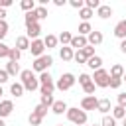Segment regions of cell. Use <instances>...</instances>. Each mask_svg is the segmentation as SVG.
<instances>
[{"mask_svg":"<svg viewBox=\"0 0 126 126\" xmlns=\"http://www.w3.org/2000/svg\"><path fill=\"white\" fill-rule=\"evenodd\" d=\"M20 79H22L24 89H28V91H35V89H39V81H37V77L33 75L32 69H24V71H20Z\"/></svg>","mask_w":126,"mask_h":126,"instance_id":"6da1fadb","label":"cell"},{"mask_svg":"<svg viewBox=\"0 0 126 126\" xmlns=\"http://www.w3.org/2000/svg\"><path fill=\"white\" fill-rule=\"evenodd\" d=\"M67 118H69V122H73V124H77V126H85L87 124V112L85 110H79V108H67Z\"/></svg>","mask_w":126,"mask_h":126,"instance_id":"7a4b0ae2","label":"cell"},{"mask_svg":"<svg viewBox=\"0 0 126 126\" xmlns=\"http://www.w3.org/2000/svg\"><path fill=\"white\" fill-rule=\"evenodd\" d=\"M51 63H53V57L51 55H41V57H37L35 61H33V71H37V73H43V71H47L49 67H51Z\"/></svg>","mask_w":126,"mask_h":126,"instance_id":"3957f363","label":"cell"},{"mask_svg":"<svg viewBox=\"0 0 126 126\" xmlns=\"http://www.w3.org/2000/svg\"><path fill=\"white\" fill-rule=\"evenodd\" d=\"M75 75L73 73H63L61 77H59V81H57V85H55V89H59V91H69L73 85H75Z\"/></svg>","mask_w":126,"mask_h":126,"instance_id":"277c9868","label":"cell"},{"mask_svg":"<svg viewBox=\"0 0 126 126\" xmlns=\"http://www.w3.org/2000/svg\"><path fill=\"white\" fill-rule=\"evenodd\" d=\"M93 79V83L96 85V87H108V81H110V75H108V71H104V69H98V71H94V75L91 77Z\"/></svg>","mask_w":126,"mask_h":126,"instance_id":"5b68a950","label":"cell"},{"mask_svg":"<svg viewBox=\"0 0 126 126\" xmlns=\"http://www.w3.org/2000/svg\"><path fill=\"white\" fill-rule=\"evenodd\" d=\"M96 106H98V98L94 96V94H91V96H83L81 98V110H96Z\"/></svg>","mask_w":126,"mask_h":126,"instance_id":"8992f818","label":"cell"},{"mask_svg":"<svg viewBox=\"0 0 126 126\" xmlns=\"http://www.w3.org/2000/svg\"><path fill=\"white\" fill-rule=\"evenodd\" d=\"M30 51H32V55L37 59V57H41L43 55V51H45V45H43V39H33V41H30Z\"/></svg>","mask_w":126,"mask_h":126,"instance_id":"52a82bcc","label":"cell"},{"mask_svg":"<svg viewBox=\"0 0 126 126\" xmlns=\"http://www.w3.org/2000/svg\"><path fill=\"white\" fill-rule=\"evenodd\" d=\"M41 33V28H39V22H35V24H28L26 26V37L28 39H37V35Z\"/></svg>","mask_w":126,"mask_h":126,"instance_id":"ba28073f","label":"cell"},{"mask_svg":"<svg viewBox=\"0 0 126 126\" xmlns=\"http://www.w3.org/2000/svg\"><path fill=\"white\" fill-rule=\"evenodd\" d=\"M85 45H89V41H87V37H85V35H73V37H71V43H69V47H71V49L81 51Z\"/></svg>","mask_w":126,"mask_h":126,"instance_id":"9c48e42d","label":"cell"},{"mask_svg":"<svg viewBox=\"0 0 126 126\" xmlns=\"http://www.w3.org/2000/svg\"><path fill=\"white\" fill-rule=\"evenodd\" d=\"M12 110H14V102L12 100H0V118H6V116H10L12 114Z\"/></svg>","mask_w":126,"mask_h":126,"instance_id":"30bf717a","label":"cell"},{"mask_svg":"<svg viewBox=\"0 0 126 126\" xmlns=\"http://www.w3.org/2000/svg\"><path fill=\"white\" fill-rule=\"evenodd\" d=\"M87 41H89V45H98V43H102V32H96V30H93L89 35H87Z\"/></svg>","mask_w":126,"mask_h":126,"instance_id":"8fae6325","label":"cell"},{"mask_svg":"<svg viewBox=\"0 0 126 126\" xmlns=\"http://www.w3.org/2000/svg\"><path fill=\"white\" fill-rule=\"evenodd\" d=\"M114 35L120 37V39H126V20H120L114 26Z\"/></svg>","mask_w":126,"mask_h":126,"instance_id":"7c38bea8","label":"cell"},{"mask_svg":"<svg viewBox=\"0 0 126 126\" xmlns=\"http://www.w3.org/2000/svg\"><path fill=\"white\" fill-rule=\"evenodd\" d=\"M85 65H89L93 71H98V69H100V65H102V59H100L98 55H93V57H89V59H87V63H85Z\"/></svg>","mask_w":126,"mask_h":126,"instance_id":"4fadbf2b","label":"cell"},{"mask_svg":"<svg viewBox=\"0 0 126 126\" xmlns=\"http://www.w3.org/2000/svg\"><path fill=\"white\" fill-rule=\"evenodd\" d=\"M96 16H98V18H102V20H106V18H110V16H112V8H110V6L100 4V6H98V10H96Z\"/></svg>","mask_w":126,"mask_h":126,"instance_id":"5bb4252c","label":"cell"},{"mask_svg":"<svg viewBox=\"0 0 126 126\" xmlns=\"http://www.w3.org/2000/svg\"><path fill=\"white\" fill-rule=\"evenodd\" d=\"M110 77H116V79H122L124 77V67L120 65V63H114L112 67H110V73H108Z\"/></svg>","mask_w":126,"mask_h":126,"instance_id":"9a60e30c","label":"cell"},{"mask_svg":"<svg viewBox=\"0 0 126 126\" xmlns=\"http://www.w3.org/2000/svg\"><path fill=\"white\" fill-rule=\"evenodd\" d=\"M96 110H98V112H102V114L106 116V114L112 110V108H110V100H108V98H100V100H98V106H96Z\"/></svg>","mask_w":126,"mask_h":126,"instance_id":"2e32d148","label":"cell"},{"mask_svg":"<svg viewBox=\"0 0 126 126\" xmlns=\"http://www.w3.org/2000/svg\"><path fill=\"white\" fill-rule=\"evenodd\" d=\"M67 104H65V100H55L53 104H51V110L55 112V114H63V112H67Z\"/></svg>","mask_w":126,"mask_h":126,"instance_id":"e0dca14e","label":"cell"},{"mask_svg":"<svg viewBox=\"0 0 126 126\" xmlns=\"http://www.w3.org/2000/svg\"><path fill=\"white\" fill-rule=\"evenodd\" d=\"M16 49H20V51H24V49H30V39H28L26 35H20V37H16Z\"/></svg>","mask_w":126,"mask_h":126,"instance_id":"ac0fdd59","label":"cell"},{"mask_svg":"<svg viewBox=\"0 0 126 126\" xmlns=\"http://www.w3.org/2000/svg\"><path fill=\"white\" fill-rule=\"evenodd\" d=\"M59 55H61V59H63V61H71V59H73V55H75V51H73L69 45H65V47H61V53H59Z\"/></svg>","mask_w":126,"mask_h":126,"instance_id":"d6986e66","label":"cell"},{"mask_svg":"<svg viewBox=\"0 0 126 126\" xmlns=\"http://www.w3.org/2000/svg\"><path fill=\"white\" fill-rule=\"evenodd\" d=\"M24 91H26V89H24L22 83H12V85H10V93H12L14 96H22Z\"/></svg>","mask_w":126,"mask_h":126,"instance_id":"ffe728a7","label":"cell"},{"mask_svg":"<svg viewBox=\"0 0 126 126\" xmlns=\"http://www.w3.org/2000/svg\"><path fill=\"white\" fill-rule=\"evenodd\" d=\"M43 45H45L47 49L55 47V45H57V35H53V33H47V35H45V39H43Z\"/></svg>","mask_w":126,"mask_h":126,"instance_id":"44dd1931","label":"cell"},{"mask_svg":"<svg viewBox=\"0 0 126 126\" xmlns=\"http://www.w3.org/2000/svg\"><path fill=\"white\" fill-rule=\"evenodd\" d=\"M91 32H93V28H91L89 22H81V24H79V35H85V37H87Z\"/></svg>","mask_w":126,"mask_h":126,"instance_id":"7402d4cb","label":"cell"},{"mask_svg":"<svg viewBox=\"0 0 126 126\" xmlns=\"http://www.w3.org/2000/svg\"><path fill=\"white\" fill-rule=\"evenodd\" d=\"M20 57H22V51H20V49H16V47H10V51H8V59H10V61H14V63H18V61H20Z\"/></svg>","mask_w":126,"mask_h":126,"instance_id":"603a6c76","label":"cell"},{"mask_svg":"<svg viewBox=\"0 0 126 126\" xmlns=\"http://www.w3.org/2000/svg\"><path fill=\"white\" fill-rule=\"evenodd\" d=\"M112 118H114V120H116V118H126V108L116 104V106L112 108Z\"/></svg>","mask_w":126,"mask_h":126,"instance_id":"cb8c5ba5","label":"cell"},{"mask_svg":"<svg viewBox=\"0 0 126 126\" xmlns=\"http://www.w3.org/2000/svg\"><path fill=\"white\" fill-rule=\"evenodd\" d=\"M41 120H43V118H41L39 114H35L33 110H32V112H30V116H28V122H30V126H39V124H41Z\"/></svg>","mask_w":126,"mask_h":126,"instance_id":"d4e9b609","label":"cell"},{"mask_svg":"<svg viewBox=\"0 0 126 126\" xmlns=\"http://www.w3.org/2000/svg\"><path fill=\"white\" fill-rule=\"evenodd\" d=\"M6 73H8V75H18V73H20V65L14 63V61H10V63L6 65Z\"/></svg>","mask_w":126,"mask_h":126,"instance_id":"484cf974","label":"cell"},{"mask_svg":"<svg viewBox=\"0 0 126 126\" xmlns=\"http://www.w3.org/2000/svg\"><path fill=\"white\" fill-rule=\"evenodd\" d=\"M20 6H22V10H26V12L35 10V2H33V0H22V2H20Z\"/></svg>","mask_w":126,"mask_h":126,"instance_id":"4316f807","label":"cell"},{"mask_svg":"<svg viewBox=\"0 0 126 126\" xmlns=\"http://www.w3.org/2000/svg\"><path fill=\"white\" fill-rule=\"evenodd\" d=\"M24 20H26V26H28V24H35V22H39V20H37V14H35V10H32V12H26V18H24Z\"/></svg>","mask_w":126,"mask_h":126,"instance_id":"83f0119b","label":"cell"},{"mask_svg":"<svg viewBox=\"0 0 126 126\" xmlns=\"http://www.w3.org/2000/svg\"><path fill=\"white\" fill-rule=\"evenodd\" d=\"M71 37H73V35H71L69 32H61V33H59V37H57V41H61V43H63V47H65L67 43H71Z\"/></svg>","mask_w":126,"mask_h":126,"instance_id":"f1b7e54d","label":"cell"},{"mask_svg":"<svg viewBox=\"0 0 126 126\" xmlns=\"http://www.w3.org/2000/svg\"><path fill=\"white\" fill-rule=\"evenodd\" d=\"M79 16L83 18V22H89V20L93 18V10H89V8H81V10H79Z\"/></svg>","mask_w":126,"mask_h":126,"instance_id":"f546056e","label":"cell"},{"mask_svg":"<svg viewBox=\"0 0 126 126\" xmlns=\"http://www.w3.org/2000/svg\"><path fill=\"white\" fill-rule=\"evenodd\" d=\"M55 100H53V94H41V102L39 104H43V106H47V108H51V104H53Z\"/></svg>","mask_w":126,"mask_h":126,"instance_id":"4dcf8cb0","label":"cell"},{"mask_svg":"<svg viewBox=\"0 0 126 126\" xmlns=\"http://www.w3.org/2000/svg\"><path fill=\"white\" fill-rule=\"evenodd\" d=\"M37 81H39V85H45V83H51L53 79H51V75H49L47 71H43V73H39V77H37Z\"/></svg>","mask_w":126,"mask_h":126,"instance_id":"1f68e13d","label":"cell"},{"mask_svg":"<svg viewBox=\"0 0 126 126\" xmlns=\"http://www.w3.org/2000/svg\"><path fill=\"white\" fill-rule=\"evenodd\" d=\"M35 14H37V20H45L47 18V10L43 6H35Z\"/></svg>","mask_w":126,"mask_h":126,"instance_id":"d6a6232c","label":"cell"},{"mask_svg":"<svg viewBox=\"0 0 126 126\" xmlns=\"http://www.w3.org/2000/svg\"><path fill=\"white\" fill-rule=\"evenodd\" d=\"M6 33H8V24L6 20H0V41L6 37Z\"/></svg>","mask_w":126,"mask_h":126,"instance_id":"836d02e7","label":"cell"},{"mask_svg":"<svg viewBox=\"0 0 126 126\" xmlns=\"http://www.w3.org/2000/svg\"><path fill=\"white\" fill-rule=\"evenodd\" d=\"M94 89H96V85H94V83H93V81H91V83H87V85H85V87H83V91H85V93H87V96H91V94H93V93H94Z\"/></svg>","mask_w":126,"mask_h":126,"instance_id":"e575fe53","label":"cell"},{"mask_svg":"<svg viewBox=\"0 0 126 126\" xmlns=\"http://www.w3.org/2000/svg\"><path fill=\"white\" fill-rule=\"evenodd\" d=\"M98 6H100L98 0H87V2H85V8H89V10H94V8L98 10Z\"/></svg>","mask_w":126,"mask_h":126,"instance_id":"d590c367","label":"cell"},{"mask_svg":"<svg viewBox=\"0 0 126 126\" xmlns=\"http://www.w3.org/2000/svg\"><path fill=\"white\" fill-rule=\"evenodd\" d=\"M81 51H83V53H85V57H87V59H89V57H93V55H94V47H93V45H85V47H83V49H81Z\"/></svg>","mask_w":126,"mask_h":126,"instance_id":"8d00e7d4","label":"cell"},{"mask_svg":"<svg viewBox=\"0 0 126 126\" xmlns=\"http://www.w3.org/2000/svg\"><path fill=\"white\" fill-rule=\"evenodd\" d=\"M73 59H75L77 63H87V57H85V53H83V51H75Z\"/></svg>","mask_w":126,"mask_h":126,"instance_id":"74e56055","label":"cell"},{"mask_svg":"<svg viewBox=\"0 0 126 126\" xmlns=\"http://www.w3.org/2000/svg\"><path fill=\"white\" fill-rule=\"evenodd\" d=\"M93 79H91V75H87V73H83V75H79V85L81 87H85L87 83H91Z\"/></svg>","mask_w":126,"mask_h":126,"instance_id":"f35d334b","label":"cell"},{"mask_svg":"<svg viewBox=\"0 0 126 126\" xmlns=\"http://www.w3.org/2000/svg\"><path fill=\"white\" fill-rule=\"evenodd\" d=\"M122 85V79H116V77H110V81H108V87L110 89H118Z\"/></svg>","mask_w":126,"mask_h":126,"instance_id":"ab89813d","label":"cell"},{"mask_svg":"<svg viewBox=\"0 0 126 126\" xmlns=\"http://www.w3.org/2000/svg\"><path fill=\"white\" fill-rule=\"evenodd\" d=\"M33 112H35V114H39V116L43 118V116L47 114V106H43V104H37V106L33 108Z\"/></svg>","mask_w":126,"mask_h":126,"instance_id":"60d3db41","label":"cell"},{"mask_svg":"<svg viewBox=\"0 0 126 126\" xmlns=\"http://www.w3.org/2000/svg\"><path fill=\"white\" fill-rule=\"evenodd\" d=\"M100 126H116V120H114L112 116H108V114H106V116L102 118V124H100Z\"/></svg>","mask_w":126,"mask_h":126,"instance_id":"b9f144b4","label":"cell"},{"mask_svg":"<svg viewBox=\"0 0 126 126\" xmlns=\"http://www.w3.org/2000/svg\"><path fill=\"white\" fill-rule=\"evenodd\" d=\"M8 51H10V47L4 41H0V57H8Z\"/></svg>","mask_w":126,"mask_h":126,"instance_id":"7bdbcfd3","label":"cell"},{"mask_svg":"<svg viewBox=\"0 0 126 126\" xmlns=\"http://www.w3.org/2000/svg\"><path fill=\"white\" fill-rule=\"evenodd\" d=\"M71 6L77 8V10H81V8H85V2L83 0H71Z\"/></svg>","mask_w":126,"mask_h":126,"instance_id":"ee69618b","label":"cell"},{"mask_svg":"<svg viewBox=\"0 0 126 126\" xmlns=\"http://www.w3.org/2000/svg\"><path fill=\"white\" fill-rule=\"evenodd\" d=\"M118 106H124L126 108V93H120L118 94Z\"/></svg>","mask_w":126,"mask_h":126,"instance_id":"f6af8a7d","label":"cell"},{"mask_svg":"<svg viewBox=\"0 0 126 126\" xmlns=\"http://www.w3.org/2000/svg\"><path fill=\"white\" fill-rule=\"evenodd\" d=\"M8 77H10V75L6 73V69H0V85H2V83H6V81H8Z\"/></svg>","mask_w":126,"mask_h":126,"instance_id":"bcb514c9","label":"cell"},{"mask_svg":"<svg viewBox=\"0 0 126 126\" xmlns=\"http://www.w3.org/2000/svg\"><path fill=\"white\" fill-rule=\"evenodd\" d=\"M8 6H12V0H0V8H8Z\"/></svg>","mask_w":126,"mask_h":126,"instance_id":"7dc6e473","label":"cell"},{"mask_svg":"<svg viewBox=\"0 0 126 126\" xmlns=\"http://www.w3.org/2000/svg\"><path fill=\"white\" fill-rule=\"evenodd\" d=\"M120 51L126 55V39H122V41H120Z\"/></svg>","mask_w":126,"mask_h":126,"instance_id":"c3c4849f","label":"cell"},{"mask_svg":"<svg viewBox=\"0 0 126 126\" xmlns=\"http://www.w3.org/2000/svg\"><path fill=\"white\" fill-rule=\"evenodd\" d=\"M0 20H6V10L0 8Z\"/></svg>","mask_w":126,"mask_h":126,"instance_id":"681fc988","label":"cell"},{"mask_svg":"<svg viewBox=\"0 0 126 126\" xmlns=\"http://www.w3.org/2000/svg\"><path fill=\"white\" fill-rule=\"evenodd\" d=\"M65 4H67L65 0H55V6H65Z\"/></svg>","mask_w":126,"mask_h":126,"instance_id":"f907efd6","label":"cell"},{"mask_svg":"<svg viewBox=\"0 0 126 126\" xmlns=\"http://www.w3.org/2000/svg\"><path fill=\"white\" fill-rule=\"evenodd\" d=\"M0 126H6V124H4V118H0Z\"/></svg>","mask_w":126,"mask_h":126,"instance_id":"816d5d0a","label":"cell"},{"mask_svg":"<svg viewBox=\"0 0 126 126\" xmlns=\"http://www.w3.org/2000/svg\"><path fill=\"white\" fill-rule=\"evenodd\" d=\"M2 94H4V91H2V85H0V98H2Z\"/></svg>","mask_w":126,"mask_h":126,"instance_id":"f5cc1de1","label":"cell"},{"mask_svg":"<svg viewBox=\"0 0 126 126\" xmlns=\"http://www.w3.org/2000/svg\"><path fill=\"white\" fill-rule=\"evenodd\" d=\"M122 81H124V83H126V71H124V77H122Z\"/></svg>","mask_w":126,"mask_h":126,"instance_id":"db71d44e","label":"cell"},{"mask_svg":"<svg viewBox=\"0 0 126 126\" xmlns=\"http://www.w3.org/2000/svg\"><path fill=\"white\" fill-rule=\"evenodd\" d=\"M122 126H126V118H124V124H122Z\"/></svg>","mask_w":126,"mask_h":126,"instance_id":"11a10c76","label":"cell"},{"mask_svg":"<svg viewBox=\"0 0 126 126\" xmlns=\"http://www.w3.org/2000/svg\"><path fill=\"white\" fill-rule=\"evenodd\" d=\"M57 126H63V124H57Z\"/></svg>","mask_w":126,"mask_h":126,"instance_id":"9f6ffc18","label":"cell"},{"mask_svg":"<svg viewBox=\"0 0 126 126\" xmlns=\"http://www.w3.org/2000/svg\"><path fill=\"white\" fill-rule=\"evenodd\" d=\"M94 126H98V124H94Z\"/></svg>","mask_w":126,"mask_h":126,"instance_id":"6f0895ef","label":"cell"}]
</instances>
